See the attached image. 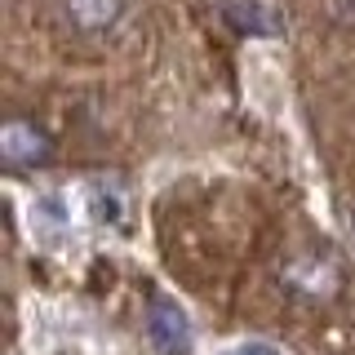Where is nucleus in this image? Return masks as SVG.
Returning a JSON list of instances; mask_svg holds the SVG:
<instances>
[{
    "instance_id": "obj_1",
    "label": "nucleus",
    "mask_w": 355,
    "mask_h": 355,
    "mask_svg": "<svg viewBox=\"0 0 355 355\" xmlns=\"http://www.w3.org/2000/svg\"><path fill=\"white\" fill-rule=\"evenodd\" d=\"M0 155H5L9 169H40L53 160V142L36 120H5L0 129Z\"/></svg>"
},
{
    "instance_id": "obj_2",
    "label": "nucleus",
    "mask_w": 355,
    "mask_h": 355,
    "mask_svg": "<svg viewBox=\"0 0 355 355\" xmlns=\"http://www.w3.org/2000/svg\"><path fill=\"white\" fill-rule=\"evenodd\" d=\"M280 275H284V284L302 297H329V293H338V284H342L338 262L324 258V253H297Z\"/></svg>"
},
{
    "instance_id": "obj_3",
    "label": "nucleus",
    "mask_w": 355,
    "mask_h": 355,
    "mask_svg": "<svg viewBox=\"0 0 355 355\" xmlns=\"http://www.w3.org/2000/svg\"><path fill=\"white\" fill-rule=\"evenodd\" d=\"M147 333H151V342L164 355H187V347H191V324H187L182 306L169 302V297H155V302H151Z\"/></svg>"
},
{
    "instance_id": "obj_4",
    "label": "nucleus",
    "mask_w": 355,
    "mask_h": 355,
    "mask_svg": "<svg viewBox=\"0 0 355 355\" xmlns=\"http://www.w3.org/2000/svg\"><path fill=\"white\" fill-rule=\"evenodd\" d=\"M58 14L71 31L80 36H98V31H111L125 14V0H58Z\"/></svg>"
},
{
    "instance_id": "obj_5",
    "label": "nucleus",
    "mask_w": 355,
    "mask_h": 355,
    "mask_svg": "<svg viewBox=\"0 0 355 355\" xmlns=\"http://www.w3.org/2000/svg\"><path fill=\"white\" fill-rule=\"evenodd\" d=\"M94 214L103 218V222H125V200H120L116 187H94Z\"/></svg>"
},
{
    "instance_id": "obj_6",
    "label": "nucleus",
    "mask_w": 355,
    "mask_h": 355,
    "mask_svg": "<svg viewBox=\"0 0 355 355\" xmlns=\"http://www.w3.org/2000/svg\"><path fill=\"white\" fill-rule=\"evenodd\" d=\"M227 355H284L280 347H271V342H244V347L227 351Z\"/></svg>"
},
{
    "instance_id": "obj_7",
    "label": "nucleus",
    "mask_w": 355,
    "mask_h": 355,
    "mask_svg": "<svg viewBox=\"0 0 355 355\" xmlns=\"http://www.w3.org/2000/svg\"><path fill=\"white\" fill-rule=\"evenodd\" d=\"M351 227H355V218H351Z\"/></svg>"
}]
</instances>
